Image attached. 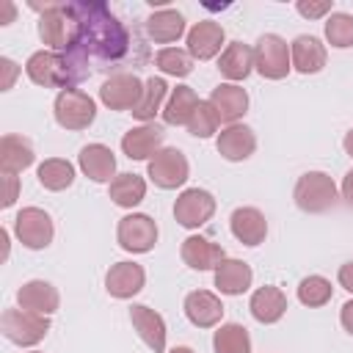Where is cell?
Listing matches in <instances>:
<instances>
[{"label":"cell","mask_w":353,"mask_h":353,"mask_svg":"<svg viewBox=\"0 0 353 353\" xmlns=\"http://www.w3.org/2000/svg\"><path fill=\"white\" fill-rule=\"evenodd\" d=\"M17 199H19V176H14V174H3V201H0V207L8 210Z\"/></svg>","instance_id":"cell-41"},{"label":"cell","mask_w":353,"mask_h":353,"mask_svg":"<svg viewBox=\"0 0 353 353\" xmlns=\"http://www.w3.org/2000/svg\"><path fill=\"white\" fill-rule=\"evenodd\" d=\"M215 196L204 188H185L174 201V218L185 229H199L215 215Z\"/></svg>","instance_id":"cell-9"},{"label":"cell","mask_w":353,"mask_h":353,"mask_svg":"<svg viewBox=\"0 0 353 353\" xmlns=\"http://www.w3.org/2000/svg\"><path fill=\"white\" fill-rule=\"evenodd\" d=\"M185 317L196 328H212L223 320V303L210 290H193L185 295Z\"/></svg>","instance_id":"cell-21"},{"label":"cell","mask_w":353,"mask_h":353,"mask_svg":"<svg viewBox=\"0 0 353 353\" xmlns=\"http://www.w3.org/2000/svg\"><path fill=\"white\" fill-rule=\"evenodd\" d=\"M36 176H39V185L44 190L58 193V190H66L74 182V165L69 160H63V157H50V160H44L39 165Z\"/></svg>","instance_id":"cell-33"},{"label":"cell","mask_w":353,"mask_h":353,"mask_svg":"<svg viewBox=\"0 0 353 353\" xmlns=\"http://www.w3.org/2000/svg\"><path fill=\"white\" fill-rule=\"evenodd\" d=\"M25 74L30 77V83H36L41 88H61L63 91V88H77V83L85 80L91 72L66 52L39 50L28 58Z\"/></svg>","instance_id":"cell-2"},{"label":"cell","mask_w":353,"mask_h":353,"mask_svg":"<svg viewBox=\"0 0 353 353\" xmlns=\"http://www.w3.org/2000/svg\"><path fill=\"white\" fill-rule=\"evenodd\" d=\"M218 127H221V119H218L215 108L210 105V99H201L199 108L193 110L190 121H188V132L196 138H210L218 132Z\"/></svg>","instance_id":"cell-38"},{"label":"cell","mask_w":353,"mask_h":353,"mask_svg":"<svg viewBox=\"0 0 353 353\" xmlns=\"http://www.w3.org/2000/svg\"><path fill=\"white\" fill-rule=\"evenodd\" d=\"M146 176H149L157 188H163V190H176V188H182V185L188 182V176H190L188 157H185L176 146H165V149H160V152L149 160Z\"/></svg>","instance_id":"cell-8"},{"label":"cell","mask_w":353,"mask_h":353,"mask_svg":"<svg viewBox=\"0 0 353 353\" xmlns=\"http://www.w3.org/2000/svg\"><path fill=\"white\" fill-rule=\"evenodd\" d=\"M80 30L74 47L66 52L88 69V58L99 61H121L130 50L127 28L110 14L105 3H72Z\"/></svg>","instance_id":"cell-1"},{"label":"cell","mask_w":353,"mask_h":353,"mask_svg":"<svg viewBox=\"0 0 353 353\" xmlns=\"http://www.w3.org/2000/svg\"><path fill=\"white\" fill-rule=\"evenodd\" d=\"M254 281V270L243 259H223L215 268V287L221 295H243Z\"/></svg>","instance_id":"cell-28"},{"label":"cell","mask_w":353,"mask_h":353,"mask_svg":"<svg viewBox=\"0 0 353 353\" xmlns=\"http://www.w3.org/2000/svg\"><path fill=\"white\" fill-rule=\"evenodd\" d=\"M325 41L336 50L353 47V17L345 11H331L325 19Z\"/></svg>","instance_id":"cell-37"},{"label":"cell","mask_w":353,"mask_h":353,"mask_svg":"<svg viewBox=\"0 0 353 353\" xmlns=\"http://www.w3.org/2000/svg\"><path fill=\"white\" fill-rule=\"evenodd\" d=\"M339 323H342V328L353 336V301H347V303H342V312H339Z\"/></svg>","instance_id":"cell-43"},{"label":"cell","mask_w":353,"mask_h":353,"mask_svg":"<svg viewBox=\"0 0 353 353\" xmlns=\"http://www.w3.org/2000/svg\"><path fill=\"white\" fill-rule=\"evenodd\" d=\"M229 229L243 245H251V248L265 243L268 237V221L256 207H237L229 218Z\"/></svg>","instance_id":"cell-24"},{"label":"cell","mask_w":353,"mask_h":353,"mask_svg":"<svg viewBox=\"0 0 353 353\" xmlns=\"http://www.w3.org/2000/svg\"><path fill=\"white\" fill-rule=\"evenodd\" d=\"M290 58H292V69L295 72H301V74H317L325 66L328 52H325V44L317 36L301 33L290 44Z\"/></svg>","instance_id":"cell-22"},{"label":"cell","mask_w":353,"mask_h":353,"mask_svg":"<svg viewBox=\"0 0 353 353\" xmlns=\"http://www.w3.org/2000/svg\"><path fill=\"white\" fill-rule=\"evenodd\" d=\"M342 199L347 207H353V168L342 176Z\"/></svg>","instance_id":"cell-44"},{"label":"cell","mask_w":353,"mask_h":353,"mask_svg":"<svg viewBox=\"0 0 353 353\" xmlns=\"http://www.w3.org/2000/svg\"><path fill=\"white\" fill-rule=\"evenodd\" d=\"M215 353H251V336L248 328L240 323H221L212 336Z\"/></svg>","instance_id":"cell-34"},{"label":"cell","mask_w":353,"mask_h":353,"mask_svg":"<svg viewBox=\"0 0 353 353\" xmlns=\"http://www.w3.org/2000/svg\"><path fill=\"white\" fill-rule=\"evenodd\" d=\"M30 353H41V350H30Z\"/></svg>","instance_id":"cell-48"},{"label":"cell","mask_w":353,"mask_h":353,"mask_svg":"<svg viewBox=\"0 0 353 353\" xmlns=\"http://www.w3.org/2000/svg\"><path fill=\"white\" fill-rule=\"evenodd\" d=\"M14 234L25 248L39 251L52 243L55 226H52V218L41 207H22L14 218Z\"/></svg>","instance_id":"cell-10"},{"label":"cell","mask_w":353,"mask_h":353,"mask_svg":"<svg viewBox=\"0 0 353 353\" xmlns=\"http://www.w3.org/2000/svg\"><path fill=\"white\" fill-rule=\"evenodd\" d=\"M331 295H334V287H331V281L325 276H306L298 284V301L303 306H309V309L325 306L331 301Z\"/></svg>","instance_id":"cell-36"},{"label":"cell","mask_w":353,"mask_h":353,"mask_svg":"<svg viewBox=\"0 0 353 353\" xmlns=\"http://www.w3.org/2000/svg\"><path fill=\"white\" fill-rule=\"evenodd\" d=\"M163 141H165V132H163L160 124H154V121L138 124V127H132V130L124 132L121 152L130 160H152L163 149Z\"/></svg>","instance_id":"cell-14"},{"label":"cell","mask_w":353,"mask_h":353,"mask_svg":"<svg viewBox=\"0 0 353 353\" xmlns=\"http://www.w3.org/2000/svg\"><path fill=\"white\" fill-rule=\"evenodd\" d=\"M146 36L157 44H171L185 36V17L176 8H160L146 19Z\"/></svg>","instance_id":"cell-29"},{"label":"cell","mask_w":353,"mask_h":353,"mask_svg":"<svg viewBox=\"0 0 353 353\" xmlns=\"http://www.w3.org/2000/svg\"><path fill=\"white\" fill-rule=\"evenodd\" d=\"M17 303L28 312H36V314H55L58 306H61V295L58 290L44 281V279H33V281H25L19 290H17Z\"/></svg>","instance_id":"cell-20"},{"label":"cell","mask_w":353,"mask_h":353,"mask_svg":"<svg viewBox=\"0 0 353 353\" xmlns=\"http://www.w3.org/2000/svg\"><path fill=\"white\" fill-rule=\"evenodd\" d=\"M215 146H218V154H221L223 160L240 163V160H248V157L254 154V149H256V135H254V130H251L248 124H240V121H237V124H229V127L221 130Z\"/></svg>","instance_id":"cell-17"},{"label":"cell","mask_w":353,"mask_h":353,"mask_svg":"<svg viewBox=\"0 0 353 353\" xmlns=\"http://www.w3.org/2000/svg\"><path fill=\"white\" fill-rule=\"evenodd\" d=\"M292 199H295V204L303 212L320 215V212H328V210L336 207L339 193H336L334 179L325 171H306V174L298 176L295 190H292Z\"/></svg>","instance_id":"cell-4"},{"label":"cell","mask_w":353,"mask_h":353,"mask_svg":"<svg viewBox=\"0 0 353 353\" xmlns=\"http://www.w3.org/2000/svg\"><path fill=\"white\" fill-rule=\"evenodd\" d=\"M168 353H196L193 347H188V345H176V347H171Z\"/></svg>","instance_id":"cell-47"},{"label":"cell","mask_w":353,"mask_h":353,"mask_svg":"<svg viewBox=\"0 0 353 353\" xmlns=\"http://www.w3.org/2000/svg\"><path fill=\"white\" fill-rule=\"evenodd\" d=\"M77 30H80V22H77L72 3H66V6L52 3L39 17V39L52 52H69L77 41Z\"/></svg>","instance_id":"cell-3"},{"label":"cell","mask_w":353,"mask_h":353,"mask_svg":"<svg viewBox=\"0 0 353 353\" xmlns=\"http://www.w3.org/2000/svg\"><path fill=\"white\" fill-rule=\"evenodd\" d=\"M254 69L265 80H284L290 74V69H292L290 44L279 33L259 36L256 39V47H254Z\"/></svg>","instance_id":"cell-7"},{"label":"cell","mask_w":353,"mask_h":353,"mask_svg":"<svg viewBox=\"0 0 353 353\" xmlns=\"http://www.w3.org/2000/svg\"><path fill=\"white\" fill-rule=\"evenodd\" d=\"M143 284H146V270L138 262H116V265H110V270L105 276L108 295H113L119 301L138 295L143 290Z\"/></svg>","instance_id":"cell-16"},{"label":"cell","mask_w":353,"mask_h":353,"mask_svg":"<svg viewBox=\"0 0 353 353\" xmlns=\"http://www.w3.org/2000/svg\"><path fill=\"white\" fill-rule=\"evenodd\" d=\"M210 105L215 108L218 119L229 127V124H237L245 116V110H248V94L237 83H221V85L212 88Z\"/></svg>","instance_id":"cell-19"},{"label":"cell","mask_w":353,"mask_h":353,"mask_svg":"<svg viewBox=\"0 0 353 353\" xmlns=\"http://www.w3.org/2000/svg\"><path fill=\"white\" fill-rule=\"evenodd\" d=\"M331 0H298L295 8L301 17L306 19H320V17H331Z\"/></svg>","instance_id":"cell-39"},{"label":"cell","mask_w":353,"mask_h":353,"mask_svg":"<svg viewBox=\"0 0 353 353\" xmlns=\"http://www.w3.org/2000/svg\"><path fill=\"white\" fill-rule=\"evenodd\" d=\"M33 160H36V154H33V146H30L28 138L14 135V132L0 138V171L3 174H14L17 176L19 171L30 168Z\"/></svg>","instance_id":"cell-27"},{"label":"cell","mask_w":353,"mask_h":353,"mask_svg":"<svg viewBox=\"0 0 353 353\" xmlns=\"http://www.w3.org/2000/svg\"><path fill=\"white\" fill-rule=\"evenodd\" d=\"M179 254H182V262H185L190 270H215V268L226 259L223 245L212 243V240L204 237V234H190V237H185Z\"/></svg>","instance_id":"cell-15"},{"label":"cell","mask_w":353,"mask_h":353,"mask_svg":"<svg viewBox=\"0 0 353 353\" xmlns=\"http://www.w3.org/2000/svg\"><path fill=\"white\" fill-rule=\"evenodd\" d=\"M154 66L163 72V74H171V77H188L193 72V58L188 50H179V47H163L157 55H154Z\"/></svg>","instance_id":"cell-35"},{"label":"cell","mask_w":353,"mask_h":353,"mask_svg":"<svg viewBox=\"0 0 353 353\" xmlns=\"http://www.w3.org/2000/svg\"><path fill=\"white\" fill-rule=\"evenodd\" d=\"M223 44H226V33H223L221 22L201 19L188 30V52L193 61H210V58L221 55Z\"/></svg>","instance_id":"cell-13"},{"label":"cell","mask_w":353,"mask_h":353,"mask_svg":"<svg viewBox=\"0 0 353 353\" xmlns=\"http://www.w3.org/2000/svg\"><path fill=\"white\" fill-rule=\"evenodd\" d=\"M14 17H17L14 3H11V0H3V17H0V25H11V22H14Z\"/></svg>","instance_id":"cell-45"},{"label":"cell","mask_w":353,"mask_h":353,"mask_svg":"<svg viewBox=\"0 0 353 353\" xmlns=\"http://www.w3.org/2000/svg\"><path fill=\"white\" fill-rule=\"evenodd\" d=\"M130 320H132V328L138 331V336L143 339V345L149 350L165 353V336H168V331H165V320L154 309H149L143 303H132L130 306Z\"/></svg>","instance_id":"cell-18"},{"label":"cell","mask_w":353,"mask_h":353,"mask_svg":"<svg viewBox=\"0 0 353 353\" xmlns=\"http://www.w3.org/2000/svg\"><path fill=\"white\" fill-rule=\"evenodd\" d=\"M141 94H143V80L132 72H116L110 74L102 88H99V102L110 110H130L141 102Z\"/></svg>","instance_id":"cell-12"},{"label":"cell","mask_w":353,"mask_h":353,"mask_svg":"<svg viewBox=\"0 0 353 353\" xmlns=\"http://www.w3.org/2000/svg\"><path fill=\"white\" fill-rule=\"evenodd\" d=\"M342 146H345V154L353 160V127L345 132V138H342Z\"/></svg>","instance_id":"cell-46"},{"label":"cell","mask_w":353,"mask_h":353,"mask_svg":"<svg viewBox=\"0 0 353 353\" xmlns=\"http://www.w3.org/2000/svg\"><path fill=\"white\" fill-rule=\"evenodd\" d=\"M0 331H3V336L8 342H14L19 347H33L47 336L50 317L28 312L22 306H11V309H6L0 314Z\"/></svg>","instance_id":"cell-5"},{"label":"cell","mask_w":353,"mask_h":353,"mask_svg":"<svg viewBox=\"0 0 353 353\" xmlns=\"http://www.w3.org/2000/svg\"><path fill=\"white\" fill-rule=\"evenodd\" d=\"M248 309H251V314H254L256 323L273 325V323H279V320L284 317V312H287V295H284L279 287L265 284V287H259V290L251 292Z\"/></svg>","instance_id":"cell-25"},{"label":"cell","mask_w":353,"mask_h":353,"mask_svg":"<svg viewBox=\"0 0 353 353\" xmlns=\"http://www.w3.org/2000/svg\"><path fill=\"white\" fill-rule=\"evenodd\" d=\"M80 171L91 179V182H113L116 179V157L110 152V146L105 143H85L77 154Z\"/></svg>","instance_id":"cell-23"},{"label":"cell","mask_w":353,"mask_h":353,"mask_svg":"<svg viewBox=\"0 0 353 353\" xmlns=\"http://www.w3.org/2000/svg\"><path fill=\"white\" fill-rule=\"evenodd\" d=\"M218 72L229 83H240L254 72V47L243 41H229L218 55Z\"/></svg>","instance_id":"cell-26"},{"label":"cell","mask_w":353,"mask_h":353,"mask_svg":"<svg viewBox=\"0 0 353 353\" xmlns=\"http://www.w3.org/2000/svg\"><path fill=\"white\" fill-rule=\"evenodd\" d=\"M199 94L190 88V85H176L171 88L168 99H165V108H163V121L171 124V127H188L193 110L199 108Z\"/></svg>","instance_id":"cell-30"},{"label":"cell","mask_w":353,"mask_h":353,"mask_svg":"<svg viewBox=\"0 0 353 353\" xmlns=\"http://www.w3.org/2000/svg\"><path fill=\"white\" fill-rule=\"evenodd\" d=\"M157 223L143 212H130L116 226V240L130 254H146L157 243Z\"/></svg>","instance_id":"cell-11"},{"label":"cell","mask_w":353,"mask_h":353,"mask_svg":"<svg viewBox=\"0 0 353 353\" xmlns=\"http://www.w3.org/2000/svg\"><path fill=\"white\" fill-rule=\"evenodd\" d=\"M113 204L124 207V210H132L143 201L146 196V179L141 174H132V171H124V174H116V179L110 182L108 188Z\"/></svg>","instance_id":"cell-32"},{"label":"cell","mask_w":353,"mask_h":353,"mask_svg":"<svg viewBox=\"0 0 353 353\" xmlns=\"http://www.w3.org/2000/svg\"><path fill=\"white\" fill-rule=\"evenodd\" d=\"M52 113L63 130H85L97 119V102L83 88H63L52 102Z\"/></svg>","instance_id":"cell-6"},{"label":"cell","mask_w":353,"mask_h":353,"mask_svg":"<svg viewBox=\"0 0 353 353\" xmlns=\"http://www.w3.org/2000/svg\"><path fill=\"white\" fill-rule=\"evenodd\" d=\"M336 281H339V287H345L347 292H353V259H350V262H345V265L339 268Z\"/></svg>","instance_id":"cell-42"},{"label":"cell","mask_w":353,"mask_h":353,"mask_svg":"<svg viewBox=\"0 0 353 353\" xmlns=\"http://www.w3.org/2000/svg\"><path fill=\"white\" fill-rule=\"evenodd\" d=\"M168 94H171V91H168V83H165L163 77H154V74H152V77L143 83V94H141V102L132 108V116H135L138 121H143V124L154 121V116L163 113Z\"/></svg>","instance_id":"cell-31"},{"label":"cell","mask_w":353,"mask_h":353,"mask_svg":"<svg viewBox=\"0 0 353 353\" xmlns=\"http://www.w3.org/2000/svg\"><path fill=\"white\" fill-rule=\"evenodd\" d=\"M17 77H19V66L11 58H0V91H11Z\"/></svg>","instance_id":"cell-40"}]
</instances>
